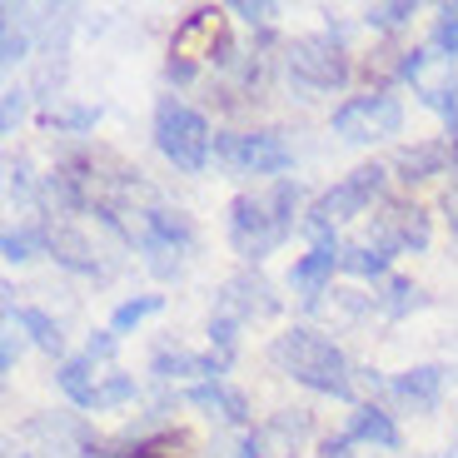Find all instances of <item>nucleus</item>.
I'll list each match as a JSON object with an SVG mask.
<instances>
[{"instance_id": "obj_1", "label": "nucleus", "mask_w": 458, "mask_h": 458, "mask_svg": "<svg viewBox=\"0 0 458 458\" xmlns=\"http://www.w3.org/2000/svg\"><path fill=\"white\" fill-rule=\"evenodd\" d=\"M294 209H299V184L275 180L269 190L240 195L229 205V244L240 259H264L289 240L294 229Z\"/></svg>"}, {"instance_id": "obj_8", "label": "nucleus", "mask_w": 458, "mask_h": 458, "mask_svg": "<svg viewBox=\"0 0 458 458\" xmlns=\"http://www.w3.org/2000/svg\"><path fill=\"white\" fill-rule=\"evenodd\" d=\"M403 130V105L394 95H354L334 110V135L349 145H378Z\"/></svg>"}, {"instance_id": "obj_34", "label": "nucleus", "mask_w": 458, "mask_h": 458, "mask_svg": "<svg viewBox=\"0 0 458 458\" xmlns=\"http://www.w3.org/2000/svg\"><path fill=\"white\" fill-rule=\"evenodd\" d=\"M448 458H458V454H448Z\"/></svg>"}, {"instance_id": "obj_16", "label": "nucleus", "mask_w": 458, "mask_h": 458, "mask_svg": "<svg viewBox=\"0 0 458 458\" xmlns=\"http://www.w3.org/2000/svg\"><path fill=\"white\" fill-rule=\"evenodd\" d=\"M190 403H195L199 413H209V419H219V424H250V403H244V394H234L225 378H209V384L190 389Z\"/></svg>"}, {"instance_id": "obj_15", "label": "nucleus", "mask_w": 458, "mask_h": 458, "mask_svg": "<svg viewBox=\"0 0 458 458\" xmlns=\"http://www.w3.org/2000/svg\"><path fill=\"white\" fill-rule=\"evenodd\" d=\"M46 250L55 254L65 269H81V275H100V254H95V240L75 225H50L46 229Z\"/></svg>"}, {"instance_id": "obj_20", "label": "nucleus", "mask_w": 458, "mask_h": 458, "mask_svg": "<svg viewBox=\"0 0 458 458\" xmlns=\"http://www.w3.org/2000/svg\"><path fill=\"white\" fill-rule=\"evenodd\" d=\"M448 160H454V149L438 145V140H428V145H409L394 155V170H399V180H428V174H444Z\"/></svg>"}, {"instance_id": "obj_17", "label": "nucleus", "mask_w": 458, "mask_h": 458, "mask_svg": "<svg viewBox=\"0 0 458 458\" xmlns=\"http://www.w3.org/2000/svg\"><path fill=\"white\" fill-rule=\"evenodd\" d=\"M344 438H349V444H369V448H399V428H394V419L384 409H374V403H359V409L349 413Z\"/></svg>"}, {"instance_id": "obj_3", "label": "nucleus", "mask_w": 458, "mask_h": 458, "mask_svg": "<svg viewBox=\"0 0 458 458\" xmlns=\"http://www.w3.org/2000/svg\"><path fill=\"white\" fill-rule=\"evenodd\" d=\"M155 145L174 170L199 174L209 165V120L199 110H190L184 100L165 95L160 110H155Z\"/></svg>"}, {"instance_id": "obj_21", "label": "nucleus", "mask_w": 458, "mask_h": 458, "mask_svg": "<svg viewBox=\"0 0 458 458\" xmlns=\"http://www.w3.org/2000/svg\"><path fill=\"white\" fill-rule=\"evenodd\" d=\"M11 324L30 334V339L40 344L46 354H60V349H65V334H60V324L50 319L46 310H11Z\"/></svg>"}, {"instance_id": "obj_25", "label": "nucleus", "mask_w": 458, "mask_h": 458, "mask_svg": "<svg viewBox=\"0 0 458 458\" xmlns=\"http://www.w3.org/2000/svg\"><path fill=\"white\" fill-rule=\"evenodd\" d=\"M35 244H46V229H5V240H0V254H5L11 264H21V259H30Z\"/></svg>"}, {"instance_id": "obj_29", "label": "nucleus", "mask_w": 458, "mask_h": 458, "mask_svg": "<svg viewBox=\"0 0 458 458\" xmlns=\"http://www.w3.org/2000/svg\"><path fill=\"white\" fill-rule=\"evenodd\" d=\"M0 60H5V65L25 60V30H21V21H15V11H5V40H0Z\"/></svg>"}, {"instance_id": "obj_23", "label": "nucleus", "mask_w": 458, "mask_h": 458, "mask_svg": "<svg viewBox=\"0 0 458 458\" xmlns=\"http://www.w3.org/2000/svg\"><path fill=\"white\" fill-rule=\"evenodd\" d=\"M165 299L160 294H140V299H125V304H120V310L110 314V334H125V329H135L140 319H149V314L160 310Z\"/></svg>"}, {"instance_id": "obj_30", "label": "nucleus", "mask_w": 458, "mask_h": 458, "mask_svg": "<svg viewBox=\"0 0 458 458\" xmlns=\"http://www.w3.org/2000/svg\"><path fill=\"white\" fill-rule=\"evenodd\" d=\"M21 114H25V90H5V110H0V130L11 135V130L21 125Z\"/></svg>"}, {"instance_id": "obj_7", "label": "nucleus", "mask_w": 458, "mask_h": 458, "mask_svg": "<svg viewBox=\"0 0 458 458\" xmlns=\"http://www.w3.org/2000/svg\"><path fill=\"white\" fill-rule=\"evenodd\" d=\"M215 165L229 174L269 180V174H284L289 165H294V149L279 135H269V130H254V135H219L215 140Z\"/></svg>"}, {"instance_id": "obj_2", "label": "nucleus", "mask_w": 458, "mask_h": 458, "mask_svg": "<svg viewBox=\"0 0 458 458\" xmlns=\"http://www.w3.org/2000/svg\"><path fill=\"white\" fill-rule=\"evenodd\" d=\"M269 364L284 378L304 384L314 394H334V399H349L354 394V378H349V359L334 339H324L319 329H289L269 344Z\"/></svg>"}, {"instance_id": "obj_18", "label": "nucleus", "mask_w": 458, "mask_h": 458, "mask_svg": "<svg viewBox=\"0 0 458 458\" xmlns=\"http://www.w3.org/2000/svg\"><path fill=\"white\" fill-rule=\"evenodd\" d=\"M225 364H229L225 354H190V349H160V354H155V374H160V378H190V374H199L209 384V378L225 374Z\"/></svg>"}, {"instance_id": "obj_11", "label": "nucleus", "mask_w": 458, "mask_h": 458, "mask_svg": "<svg viewBox=\"0 0 458 458\" xmlns=\"http://www.w3.org/2000/svg\"><path fill=\"white\" fill-rule=\"evenodd\" d=\"M114 354V334L105 329L100 339H90V349L85 354H75V359H65L60 364V374H55V384H60V394H65L70 403H81V409H90L95 403V394H100V384L110 374H100L105 369V359Z\"/></svg>"}, {"instance_id": "obj_19", "label": "nucleus", "mask_w": 458, "mask_h": 458, "mask_svg": "<svg viewBox=\"0 0 458 458\" xmlns=\"http://www.w3.org/2000/svg\"><path fill=\"white\" fill-rule=\"evenodd\" d=\"M389 389H394V399H399V403H413V409H434L438 394H444V369H438V364H419V369H409V374L394 378Z\"/></svg>"}, {"instance_id": "obj_14", "label": "nucleus", "mask_w": 458, "mask_h": 458, "mask_svg": "<svg viewBox=\"0 0 458 458\" xmlns=\"http://www.w3.org/2000/svg\"><path fill=\"white\" fill-rule=\"evenodd\" d=\"M339 259H344V244H339V240H324V244H314V250L294 264L289 284L304 294V304H310V299H319L324 289H329V275L339 269Z\"/></svg>"}, {"instance_id": "obj_4", "label": "nucleus", "mask_w": 458, "mask_h": 458, "mask_svg": "<svg viewBox=\"0 0 458 458\" xmlns=\"http://www.w3.org/2000/svg\"><path fill=\"white\" fill-rule=\"evenodd\" d=\"M378 195H384V170H378V165H359V170H349L339 184H334V190H324V195L314 199L304 229L314 234V244L334 240V225L364 215V209L374 205Z\"/></svg>"}, {"instance_id": "obj_22", "label": "nucleus", "mask_w": 458, "mask_h": 458, "mask_svg": "<svg viewBox=\"0 0 458 458\" xmlns=\"http://www.w3.org/2000/svg\"><path fill=\"white\" fill-rule=\"evenodd\" d=\"M339 269H349V275H359V279H378L384 269H389V254L384 250H374V244H344V259H339Z\"/></svg>"}, {"instance_id": "obj_13", "label": "nucleus", "mask_w": 458, "mask_h": 458, "mask_svg": "<svg viewBox=\"0 0 458 458\" xmlns=\"http://www.w3.org/2000/svg\"><path fill=\"white\" fill-rule=\"evenodd\" d=\"M310 438V413H275L269 424H259L250 434V444H244V454L250 458H289L299 444Z\"/></svg>"}, {"instance_id": "obj_26", "label": "nucleus", "mask_w": 458, "mask_h": 458, "mask_svg": "<svg viewBox=\"0 0 458 458\" xmlns=\"http://www.w3.org/2000/svg\"><path fill=\"white\" fill-rule=\"evenodd\" d=\"M125 399H135V378H130V374H110L100 384V394H95L90 409H114V403H125Z\"/></svg>"}, {"instance_id": "obj_5", "label": "nucleus", "mask_w": 458, "mask_h": 458, "mask_svg": "<svg viewBox=\"0 0 458 458\" xmlns=\"http://www.w3.org/2000/svg\"><path fill=\"white\" fill-rule=\"evenodd\" d=\"M254 314H275V289L264 284L259 275H234L225 284V294L215 299V314H209V339L219 344V354H234L240 344V329L254 319Z\"/></svg>"}, {"instance_id": "obj_32", "label": "nucleus", "mask_w": 458, "mask_h": 458, "mask_svg": "<svg viewBox=\"0 0 458 458\" xmlns=\"http://www.w3.org/2000/svg\"><path fill=\"white\" fill-rule=\"evenodd\" d=\"M229 11L244 15V21H269V15H275V5H250V0H234Z\"/></svg>"}, {"instance_id": "obj_27", "label": "nucleus", "mask_w": 458, "mask_h": 458, "mask_svg": "<svg viewBox=\"0 0 458 458\" xmlns=\"http://www.w3.org/2000/svg\"><path fill=\"white\" fill-rule=\"evenodd\" d=\"M369 25H378V30H399L403 21L413 15V0H389V5H369Z\"/></svg>"}, {"instance_id": "obj_28", "label": "nucleus", "mask_w": 458, "mask_h": 458, "mask_svg": "<svg viewBox=\"0 0 458 458\" xmlns=\"http://www.w3.org/2000/svg\"><path fill=\"white\" fill-rule=\"evenodd\" d=\"M434 46L458 55V5H438V25H434Z\"/></svg>"}, {"instance_id": "obj_24", "label": "nucleus", "mask_w": 458, "mask_h": 458, "mask_svg": "<svg viewBox=\"0 0 458 458\" xmlns=\"http://www.w3.org/2000/svg\"><path fill=\"white\" fill-rule=\"evenodd\" d=\"M374 304L389 314V319H399V314H409L413 304H419V289H413L409 279H389V284H384V294H374Z\"/></svg>"}, {"instance_id": "obj_9", "label": "nucleus", "mask_w": 458, "mask_h": 458, "mask_svg": "<svg viewBox=\"0 0 458 458\" xmlns=\"http://www.w3.org/2000/svg\"><path fill=\"white\" fill-rule=\"evenodd\" d=\"M140 250L149 254V269L174 275L184 264V254L195 250V225L180 209H145L140 215Z\"/></svg>"}, {"instance_id": "obj_6", "label": "nucleus", "mask_w": 458, "mask_h": 458, "mask_svg": "<svg viewBox=\"0 0 458 458\" xmlns=\"http://www.w3.org/2000/svg\"><path fill=\"white\" fill-rule=\"evenodd\" d=\"M399 75L413 85V95L444 120H458V65L448 50L438 46H419L399 60Z\"/></svg>"}, {"instance_id": "obj_33", "label": "nucleus", "mask_w": 458, "mask_h": 458, "mask_svg": "<svg viewBox=\"0 0 458 458\" xmlns=\"http://www.w3.org/2000/svg\"><path fill=\"white\" fill-rule=\"evenodd\" d=\"M444 209H448V225H454V234H458V184L444 195Z\"/></svg>"}, {"instance_id": "obj_12", "label": "nucleus", "mask_w": 458, "mask_h": 458, "mask_svg": "<svg viewBox=\"0 0 458 458\" xmlns=\"http://www.w3.org/2000/svg\"><path fill=\"white\" fill-rule=\"evenodd\" d=\"M374 250L394 254V250H424L428 244V219L419 205H384V215H378V225L369 229V240Z\"/></svg>"}, {"instance_id": "obj_31", "label": "nucleus", "mask_w": 458, "mask_h": 458, "mask_svg": "<svg viewBox=\"0 0 458 458\" xmlns=\"http://www.w3.org/2000/svg\"><path fill=\"white\" fill-rule=\"evenodd\" d=\"M15 359H21V334H15V324H11V329H5V349H0V369L11 374Z\"/></svg>"}, {"instance_id": "obj_10", "label": "nucleus", "mask_w": 458, "mask_h": 458, "mask_svg": "<svg viewBox=\"0 0 458 458\" xmlns=\"http://www.w3.org/2000/svg\"><path fill=\"white\" fill-rule=\"evenodd\" d=\"M284 65L310 90H339L349 81V55H344V46L334 35H299L294 46H289Z\"/></svg>"}]
</instances>
